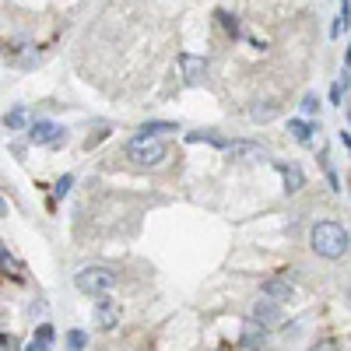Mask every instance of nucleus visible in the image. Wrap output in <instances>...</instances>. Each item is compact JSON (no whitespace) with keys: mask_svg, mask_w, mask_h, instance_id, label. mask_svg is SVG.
Returning a JSON list of instances; mask_svg holds the SVG:
<instances>
[{"mask_svg":"<svg viewBox=\"0 0 351 351\" xmlns=\"http://www.w3.org/2000/svg\"><path fill=\"white\" fill-rule=\"evenodd\" d=\"M309 246L316 256H324V260H337L348 253V232L344 225L337 221H316L313 232H309Z\"/></svg>","mask_w":351,"mask_h":351,"instance_id":"1","label":"nucleus"},{"mask_svg":"<svg viewBox=\"0 0 351 351\" xmlns=\"http://www.w3.org/2000/svg\"><path fill=\"white\" fill-rule=\"evenodd\" d=\"M123 155H127V162H134V165H148V169H152V165L165 162L169 148H165L162 137H144V134H137V137L127 141Z\"/></svg>","mask_w":351,"mask_h":351,"instance_id":"2","label":"nucleus"},{"mask_svg":"<svg viewBox=\"0 0 351 351\" xmlns=\"http://www.w3.org/2000/svg\"><path fill=\"white\" fill-rule=\"evenodd\" d=\"M74 288L84 291V295H109L116 288V271L102 267V263H92V267H81L74 274Z\"/></svg>","mask_w":351,"mask_h":351,"instance_id":"3","label":"nucleus"},{"mask_svg":"<svg viewBox=\"0 0 351 351\" xmlns=\"http://www.w3.org/2000/svg\"><path fill=\"white\" fill-rule=\"evenodd\" d=\"M225 152H228V158H236V162H267L271 158V152L263 148V144H256V141H228Z\"/></svg>","mask_w":351,"mask_h":351,"instance_id":"4","label":"nucleus"},{"mask_svg":"<svg viewBox=\"0 0 351 351\" xmlns=\"http://www.w3.org/2000/svg\"><path fill=\"white\" fill-rule=\"evenodd\" d=\"M116 324H120V302L109 299V295H99V302H95V327L109 330Z\"/></svg>","mask_w":351,"mask_h":351,"instance_id":"5","label":"nucleus"},{"mask_svg":"<svg viewBox=\"0 0 351 351\" xmlns=\"http://www.w3.org/2000/svg\"><path fill=\"white\" fill-rule=\"evenodd\" d=\"M64 134H67L64 127H56V123H49V120H36L32 130H28V141H32V144H60Z\"/></svg>","mask_w":351,"mask_h":351,"instance_id":"6","label":"nucleus"},{"mask_svg":"<svg viewBox=\"0 0 351 351\" xmlns=\"http://www.w3.org/2000/svg\"><path fill=\"white\" fill-rule=\"evenodd\" d=\"M260 291H263L271 302H288L291 295H295V285H291L288 278H267V281L260 285Z\"/></svg>","mask_w":351,"mask_h":351,"instance_id":"7","label":"nucleus"},{"mask_svg":"<svg viewBox=\"0 0 351 351\" xmlns=\"http://www.w3.org/2000/svg\"><path fill=\"white\" fill-rule=\"evenodd\" d=\"M180 67L186 74L190 84H200L204 77H208V60L204 56H193V53H180Z\"/></svg>","mask_w":351,"mask_h":351,"instance_id":"8","label":"nucleus"},{"mask_svg":"<svg viewBox=\"0 0 351 351\" xmlns=\"http://www.w3.org/2000/svg\"><path fill=\"white\" fill-rule=\"evenodd\" d=\"M263 344H267V327H263V324H256V319H250V324L243 327V348H250V351H260Z\"/></svg>","mask_w":351,"mask_h":351,"instance_id":"9","label":"nucleus"},{"mask_svg":"<svg viewBox=\"0 0 351 351\" xmlns=\"http://www.w3.org/2000/svg\"><path fill=\"white\" fill-rule=\"evenodd\" d=\"M278 172H281V180H285V190L288 193H299L302 183H306V176L299 165H291V162H278Z\"/></svg>","mask_w":351,"mask_h":351,"instance_id":"10","label":"nucleus"},{"mask_svg":"<svg viewBox=\"0 0 351 351\" xmlns=\"http://www.w3.org/2000/svg\"><path fill=\"white\" fill-rule=\"evenodd\" d=\"M253 319H256V324H263V327H267V324H278V319H281V309H278V302H256L253 306Z\"/></svg>","mask_w":351,"mask_h":351,"instance_id":"11","label":"nucleus"},{"mask_svg":"<svg viewBox=\"0 0 351 351\" xmlns=\"http://www.w3.org/2000/svg\"><path fill=\"white\" fill-rule=\"evenodd\" d=\"M49 348H53V327H49V324H39V327H36V337L28 341L25 351H49Z\"/></svg>","mask_w":351,"mask_h":351,"instance_id":"12","label":"nucleus"},{"mask_svg":"<svg viewBox=\"0 0 351 351\" xmlns=\"http://www.w3.org/2000/svg\"><path fill=\"white\" fill-rule=\"evenodd\" d=\"M288 134L295 137L299 144H309V141H313V127L302 123V120H291V123H288Z\"/></svg>","mask_w":351,"mask_h":351,"instance_id":"13","label":"nucleus"},{"mask_svg":"<svg viewBox=\"0 0 351 351\" xmlns=\"http://www.w3.org/2000/svg\"><path fill=\"white\" fill-rule=\"evenodd\" d=\"M25 123H28V109H21V106L11 109V112L4 116V127H8V130H21Z\"/></svg>","mask_w":351,"mask_h":351,"instance_id":"14","label":"nucleus"},{"mask_svg":"<svg viewBox=\"0 0 351 351\" xmlns=\"http://www.w3.org/2000/svg\"><path fill=\"white\" fill-rule=\"evenodd\" d=\"M137 134L144 137H158V134H176V123H144Z\"/></svg>","mask_w":351,"mask_h":351,"instance_id":"15","label":"nucleus"},{"mask_svg":"<svg viewBox=\"0 0 351 351\" xmlns=\"http://www.w3.org/2000/svg\"><path fill=\"white\" fill-rule=\"evenodd\" d=\"M84 344H88V334H84V330H71V334H67V348H71V351H81Z\"/></svg>","mask_w":351,"mask_h":351,"instance_id":"16","label":"nucleus"},{"mask_svg":"<svg viewBox=\"0 0 351 351\" xmlns=\"http://www.w3.org/2000/svg\"><path fill=\"white\" fill-rule=\"evenodd\" d=\"M0 271H14V274H21V267L11 260V253H4V246H0Z\"/></svg>","mask_w":351,"mask_h":351,"instance_id":"17","label":"nucleus"},{"mask_svg":"<svg viewBox=\"0 0 351 351\" xmlns=\"http://www.w3.org/2000/svg\"><path fill=\"white\" fill-rule=\"evenodd\" d=\"M306 351H344L337 341H316V344H309Z\"/></svg>","mask_w":351,"mask_h":351,"instance_id":"18","label":"nucleus"},{"mask_svg":"<svg viewBox=\"0 0 351 351\" xmlns=\"http://www.w3.org/2000/svg\"><path fill=\"white\" fill-rule=\"evenodd\" d=\"M274 112H278L274 106H263V109L256 106V109H250V116H253V120H271V116H274Z\"/></svg>","mask_w":351,"mask_h":351,"instance_id":"19","label":"nucleus"},{"mask_svg":"<svg viewBox=\"0 0 351 351\" xmlns=\"http://www.w3.org/2000/svg\"><path fill=\"white\" fill-rule=\"evenodd\" d=\"M316 109H319V99H316V95H306V99H302V112H306V116H313Z\"/></svg>","mask_w":351,"mask_h":351,"instance_id":"20","label":"nucleus"},{"mask_svg":"<svg viewBox=\"0 0 351 351\" xmlns=\"http://www.w3.org/2000/svg\"><path fill=\"white\" fill-rule=\"evenodd\" d=\"M71 186H74V180H71V176H64V180H56V197H64Z\"/></svg>","mask_w":351,"mask_h":351,"instance_id":"21","label":"nucleus"},{"mask_svg":"<svg viewBox=\"0 0 351 351\" xmlns=\"http://www.w3.org/2000/svg\"><path fill=\"white\" fill-rule=\"evenodd\" d=\"M218 18L225 21V28H228V32H232V36H236V32H239V25H236V18H228V14H218Z\"/></svg>","mask_w":351,"mask_h":351,"instance_id":"22","label":"nucleus"},{"mask_svg":"<svg viewBox=\"0 0 351 351\" xmlns=\"http://www.w3.org/2000/svg\"><path fill=\"white\" fill-rule=\"evenodd\" d=\"M341 144H344V148L351 152V134H348V130H341Z\"/></svg>","mask_w":351,"mask_h":351,"instance_id":"23","label":"nucleus"},{"mask_svg":"<svg viewBox=\"0 0 351 351\" xmlns=\"http://www.w3.org/2000/svg\"><path fill=\"white\" fill-rule=\"evenodd\" d=\"M348 67H351V46H348Z\"/></svg>","mask_w":351,"mask_h":351,"instance_id":"24","label":"nucleus"}]
</instances>
